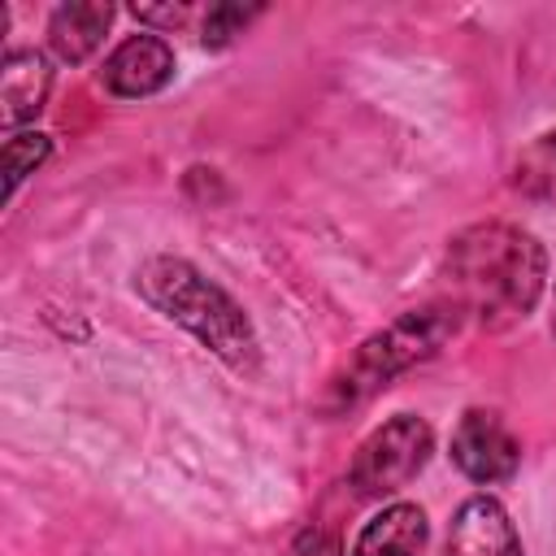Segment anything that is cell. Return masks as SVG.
I'll return each mask as SVG.
<instances>
[{"mask_svg": "<svg viewBox=\"0 0 556 556\" xmlns=\"http://www.w3.org/2000/svg\"><path fill=\"white\" fill-rule=\"evenodd\" d=\"M426 456H430V426L413 413H400L361 443L352 460V486L361 495H391L421 473Z\"/></svg>", "mask_w": 556, "mask_h": 556, "instance_id": "cell-4", "label": "cell"}, {"mask_svg": "<svg viewBox=\"0 0 556 556\" xmlns=\"http://www.w3.org/2000/svg\"><path fill=\"white\" fill-rule=\"evenodd\" d=\"M452 460L460 465L465 478L473 482H504L517 473V460H521V447L517 439L508 434V426L495 417V413H465L456 421V434H452Z\"/></svg>", "mask_w": 556, "mask_h": 556, "instance_id": "cell-5", "label": "cell"}, {"mask_svg": "<svg viewBox=\"0 0 556 556\" xmlns=\"http://www.w3.org/2000/svg\"><path fill=\"white\" fill-rule=\"evenodd\" d=\"M139 295L161 308L169 321H178L182 330H191L208 352H217L230 369H252L256 365V334L243 317V308L213 287L200 269H191L178 256H152L139 278H135Z\"/></svg>", "mask_w": 556, "mask_h": 556, "instance_id": "cell-2", "label": "cell"}, {"mask_svg": "<svg viewBox=\"0 0 556 556\" xmlns=\"http://www.w3.org/2000/svg\"><path fill=\"white\" fill-rule=\"evenodd\" d=\"M100 78L113 96H126V100L152 96L174 78V52L161 35H130L113 48Z\"/></svg>", "mask_w": 556, "mask_h": 556, "instance_id": "cell-6", "label": "cell"}, {"mask_svg": "<svg viewBox=\"0 0 556 556\" xmlns=\"http://www.w3.org/2000/svg\"><path fill=\"white\" fill-rule=\"evenodd\" d=\"M513 187L526 200L556 204V130H547V135H539L534 143L521 148V156L513 165Z\"/></svg>", "mask_w": 556, "mask_h": 556, "instance_id": "cell-11", "label": "cell"}, {"mask_svg": "<svg viewBox=\"0 0 556 556\" xmlns=\"http://www.w3.org/2000/svg\"><path fill=\"white\" fill-rule=\"evenodd\" d=\"M52 70L39 52H9L4 70H0V100H4V122L17 126L26 117H35L43 109Z\"/></svg>", "mask_w": 556, "mask_h": 556, "instance_id": "cell-10", "label": "cell"}, {"mask_svg": "<svg viewBox=\"0 0 556 556\" xmlns=\"http://www.w3.org/2000/svg\"><path fill=\"white\" fill-rule=\"evenodd\" d=\"M452 556H521V539L495 500L473 495L452 521Z\"/></svg>", "mask_w": 556, "mask_h": 556, "instance_id": "cell-7", "label": "cell"}, {"mask_svg": "<svg viewBox=\"0 0 556 556\" xmlns=\"http://www.w3.org/2000/svg\"><path fill=\"white\" fill-rule=\"evenodd\" d=\"M543 269L547 261L534 235L504 226V222L469 226L447 248L452 295L469 313H478V321L486 326L526 317L543 291Z\"/></svg>", "mask_w": 556, "mask_h": 556, "instance_id": "cell-1", "label": "cell"}, {"mask_svg": "<svg viewBox=\"0 0 556 556\" xmlns=\"http://www.w3.org/2000/svg\"><path fill=\"white\" fill-rule=\"evenodd\" d=\"M426 547V513L417 504H391L356 534L352 556H421Z\"/></svg>", "mask_w": 556, "mask_h": 556, "instance_id": "cell-8", "label": "cell"}, {"mask_svg": "<svg viewBox=\"0 0 556 556\" xmlns=\"http://www.w3.org/2000/svg\"><path fill=\"white\" fill-rule=\"evenodd\" d=\"M113 22V4H100V0H83V4H61L52 13V26H48V43L61 61H83L100 48L104 30Z\"/></svg>", "mask_w": 556, "mask_h": 556, "instance_id": "cell-9", "label": "cell"}, {"mask_svg": "<svg viewBox=\"0 0 556 556\" xmlns=\"http://www.w3.org/2000/svg\"><path fill=\"white\" fill-rule=\"evenodd\" d=\"M456 330V317H447L443 308H421V313H404L400 321H391L382 334L365 339L361 352L352 356V365L343 369V378L334 382L339 404H356L369 391H378L391 374H400L404 365L430 356L447 334Z\"/></svg>", "mask_w": 556, "mask_h": 556, "instance_id": "cell-3", "label": "cell"}, {"mask_svg": "<svg viewBox=\"0 0 556 556\" xmlns=\"http://www.w3.org/2000/svg\"><path fill=\"white\" fill-rule=\"evenodd\" d=\"M48 156V139L43 135H13L4 143V174H9V195L17 191V182Z\"/></svg>", "mask_w": 556, "mask_h": 556, "instance_id": "cell-12", "label": "cell"}, {"mask_svg": "<svg viewBox=\"0 0 556 556\" xmlns=\"http://www.w3.org/2000/svg\"><path fill=\"white\" fill-rule=\"evenodd\" d=\"M256 9H239V4H213L208 9V17H204V43L208 48H222V43H230L243 26H248V17H252Z\"/></svg>", "mask_w": 556, "mask_h": 556, "instance_id": "cell-13", "label": "cell"}]
</instances>
